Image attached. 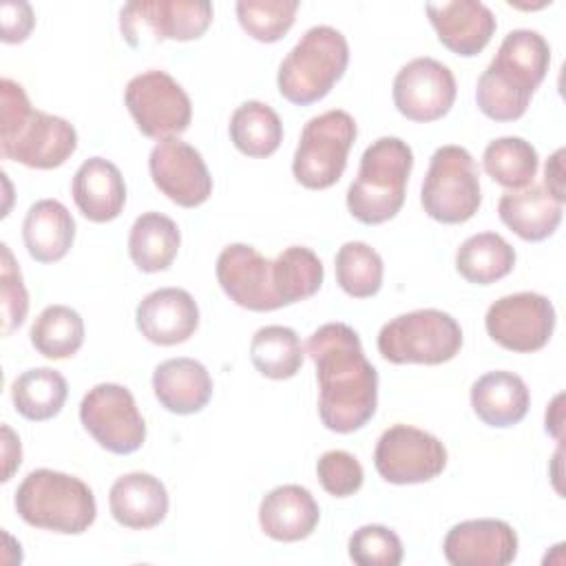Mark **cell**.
Wrapping results in <instances>:
<instances>
[{
  "instance_id": "cell-1",
  "label": "cell",
  "mask_w": 566,
  "mask_h": 566,
  "mask_svg": "<svg viewBox=\"0 0 566 566\" xmlns=\"http://www.w3.org/2000/svg\"><path fill=\"white\" fill-rule=\"evenodd\" d=\"M316 365L318 418L325 429L354 433L378 407V371L367 360L358 334L345 323H325L307 340Z\"/></svg>"
},
{
  "instance_id": "cell-2",
  "label": "cell",
  "mask_w": 566,
  "mask_h": 566,
  "mask_svg": "<svg viewBox=\"0 0 566 566\" xmlns=\"http://www.w3.org/2000/svg\"><path fill=\"white\" fill-rule=\"evenodd\" d=\"M551 64V46L537 31L515 29L506 33L495 57L478 77V108L495 122L520 119L544 82Z\"/></svg>"
},
{
  "instance_id": "cell-3",
  "label": "cell",
  "mask_w": 566,
  "mask_h": 566,
  "mask_svg": "<svg viewBox=\"0 0 566 566\" xmlns=\"http://www.w3.org/2000/svg\"><path fill=\"white\" fill-rule=\"evenodd\" d=\"M0 150L4 159L38 170L62 166L77 148V133L64 117L31 106L24 88L0 80Z\"/></svg>"
},
{
  "instance_id": "cell-4",
  "label": "cell",
  "mask_w": 566,
  "mask_h": 566,
  "mask_svg": "<svg viewBox=\"0 0 566 566\" xmlns=\"http://www.w3.org/2000/svg\"><path fill=\"white\" fill-rule=\"evenodd\" d=\"M413 168V153L400 137H378L371 142L358 166L356 179L347 188V210L367 226L394 219L405 203L407 179Z\"/></svg>"
},
{
  "instance_id": "cell-5",
  "label": "cell",
  "mask_w": 566,
  "mask_h": 566,
  "mask_svg": "<svg viewBox=\"0 0 566 566\" xmlns=\"http://www.w3.org/2000/svg\"><path fill=\"white\" fill-rule=\"evenodd\" d=\"M18 515L35 528L80 535L95 522L97 504L91 486L53 469L31 471L15 491Z\"/></svg>"
},
{
  "instance_id": "cell-6",
  "label": "cell",
  "mask_w": 566,
  "mask_h": 566,
  "mask_svg": "<svg viewBox=\"0 0 566 566\" xmlns=\"http://www.w3.org/2000/svg\"><path fill=\"white\" fill-rule=\"evenodd\" d=\"M347 62L349 46L345 35L327 24L312 27L279 66V93L296 106L314 104L343 77Z\"/></svg>"
},
{
  "instance_id": "cell-7",
  "label": "cell",
  "mask_w": 566,
  "mask_h": 566,
  "mask_svg": "<svg viewBox=\"0 0 566 566\" xmlns=\"http://www.w3.org/2000/svg\"><path fill=\"white\" fill-rule=\"evenodd\" d=\"M460 323L433 307L413 310L385 323L378 332V352L394 365H440L462 349Z\"/></svg>"
},
{
  "instance_id": "cell-8",
  "label": "cell",
  "mask_w": 566,
  "mask_h": 566,
  "mask_svg": "<svg viewBox=\"0 0 566 566\" xmlns=\"http://www.w3.org/2000/svg\"><path fill=\"white\" fill-rule=\"evenodd\" d=\"M420 203L440 223H464L478 212L482 203L480 170L467 148L449 144L431 155Z\"/></svg>"
},
{
  "instance_id": "cell-9",
  "label": "cell",
  "mask_w": 566,
  "mask_h": 566,
  "mask_svg": "<svg viewBox=\"0 0 566 566\" xmlns=\"http://www.w3.org/2000/svg\"><path fill=\"white\" fill-rule=\"evenodd\" d=\"M356 142V122L347 111H325L312 117L303 130L292 159L294 179L310 190L334 186L347 166Z\"/></svg>"
},
{
  "instance_id": "cell-10",
  "label": "cell",
  "mask_w": 566,
  "mask_h": 566,
  "mask_svg": "<svg viewBox=\"0 0 566 566\" xmlns=\"http://www.w3.org/2000/svg\"><path fill=\"white\" fill-rule=\"evenodd\" d=\"M212 15L206 0H133L119 9V29L133 49L144 46L146 38L188 42L208 31Z\"/></svg>"
},
{
  "instance_id": "cell-11",
  "label": "cell",
  "mask_w": 566,
  "mask_h": 566,
  "mask_svg": "<svg viewBox=\"0 0 566 566\" xmlns=\"http://www.w3.org/2000/svg\"><path fill=\"white\" fill-rule=\"evenodd\" d=\"M124 102L142 135L157 142L181 135L192 119L188 93L172 75L159 69L135 75L126 84Z\"/></svg>"
},
{
  "instance_id": "cell-12",
  "label": "cell",
  "mask_w": 566,
  "mask_h": 566,
  "mask_svg": "<svg viewBox=\"0 0 566 566\" xmlns=\"http://www.w3.org/2000/svg\"><path fill=\"white\" fill-rule=\"evenodd\" d=\"M80 420L93 440L115 453H135L146 440V422L133 394L117 382H99L80 402Z\"/></svg>"
},
{
  "instance_id": "cell-13",
  "label": "cell",
  "mask_w": 566,
  "mask_h": 566,
  "mask_svg": "<svg viewBox=\"0 0 566 566\" xmlns=\"http://www.w3.org/2000/svg\"><path fill=\"white\" fill-rule=\"evenodd\" d=\"M374 467L389 484H420L444 471L447 449L429 431L411 424H394L376 442Z\"/></svg>"
},
{
  "instance_id": "cell-14",
  "label": "cell",
  "mask_w": 566,
  "mask_h": 566,
  "mask_svg": "<svg viewBox=\"0 0 566 566\" xmlns=\"http://www.w3.org/2000/svg\"><path fill=\"white\" fill-rule=\"evenodd\" d=\"M555 318V307L544 294L517 292L491 303L484 325L489 336L504 349L531 354L551 340Z\"/></svg>"
},
{
  "instance_id": "cell-15",
  "label": "cell",
  "mask_w": 566,
  "mask_h": 566,
  "mask_svg": "<svg viewBox=\"0 0 566 566\" xmlns=\"http://www.w3.org/2000/svg\"><path fill=\"white\" fill-rule=\"evenodd\" d=\"M394 104L411 122H436L455 102V77L451 69L433 57L407 62L394 77Z\"/></svg>"
},
{
  "instance_id": "cell-16",
  "label": "cell",
  "mask_w": 566,
  "mask_h": 566,
  "mask_svg": "<svg viewBox=\"0 0 566 566\" xmlns=\"http://www.w3.org/2000/svg\"><path fill=\"white\" fill-rule=\"evenodd\" d=\"M148 170L153 184L181 208H197L212 195V177L201 153L179 137L155 144L148 157Z\"/></svg>"
},
{
  "instance_id": "cell-17",
  "label": "cell",
  "mask_w": 566,
  "mask_h": 566,
  "mask_svg": "<svg viewBox=\"0 0 566 566\" xmlns=\"http://www.w3.org/2000/svg\"><path fill=\"white\" fill-rule=\"evenodd\" d=\"M217 281L226 296L250 312L283 307L272 283V261L248 243H230L217 259Z\"/></svg>"
},
{
  "instance_id": "cell-18",
  "label": "cell",
  "mask_w": 566,
  "mask_h": 566,
  "mask_svg": "<svg viewBox=\"0 0 566 566\" xmlns=\"http://www.w3.org/2000/svg\"><path fill=\"white\" fill-rule=\"evenodd\" d=\"M442 553L451 566H506L517 557V535L504 520H467L447 533Z\"/></svg>"
},
{
  "instance_id": "cell-19",
  "label": "cell",
  "mask_w": 566,
  "mask_h": 566,
  "mask_svg": "<svg viewBox=\"0 0 566 566\" xmlns=\"http://www.w3.org/2000/svg\"><path fill=\"white\" fill-rule=\"evenodd\" d=\"M142 336L155 345H179L199 327V307L181 287H159L146 294L135 312Z\"/></svg>"
},
{
  "instance_id": "cell-20",
  "label": "cell",
  "mask_w": 566,
  "mask_h": 566,
  "mask_svg": "<svg viewBox=\"0 0 566 566\" xmlns=\"http://www.w3.org/2000/svg\"><path fill=\"white\" fill-rule=\"evenodd\" d=\"M438 40L455 55L473 57L493 38L497 22L493 11L478 0H451L424 7Z\"/></svg>"
},
{
  "instance_id": "cell-21",
  "label": "cell",
  "mask_w": 566,
  "mask_h": 566,
  "mask_svg": "<svg viewBox=\"0 0 566 566\" xmlns=\"http://www.w3.org/2000/svg\"><path fill=\"white\" fill-rule=\"evenodd\" d=\"M71 195L77 210L93 223H106L122 214L126 184L119 168L104 157H88L73 175Z\"/></svg>"
},
{
  "instance_id": "cell-22",
  "label": "cell",
  "mask_w": 566,
  "mask_h": 566,
  "mask_svg": "<svg viewBox=\"0 0 566 566\" xmlns=\"http://www.w3.org/2000/svg\"><path fill=\"white\" fill-rule=\"evenodd\" d=\"M321 509L314 495L301 484L272 489L259 504V524L276 542H301L314 533Z\"/></svg>"
},
{
  "instance_id": "cell-23",
  "label": "cell",
  "mask_w": 566,
  "mask_h": 566,
  "mask_svg": "<svg viewBox=\"0 0 566 566\" xmlns=\"http://www.w3.org/2000/svg\"><path fill=\"white\" fill-rule=\"evenodd\" d=\"M108 506L117 524L135 531L153 528L168 513V491L159 478L133 471L113 482Z\"/></svg>"
},
{
  "instance_id": "cell-24",
  "label": "cell",
  "mask_w": 566,
  "mask_h": 566,
  "mask_svg": "<svg viewBox=\"0 0 566 566\" xmlns=\"http://www.w3.org/2000/svg\"><path fill=\"white\" fill-rule=\"evenodd\" d=\"M153 391L166 411L190 416L210 402L212 378L195 358H168L153 371Z\"/></svg>"
},
{
  "instance_id": "cell-25",
  "label": "cell",
  "mask_w": 566,
  "mask_h": 566,
  "mask_svg": "<svg viewBox=\"0 0 566 566\" xmlns=\"http://www.w3.org/2000/svg\"><path fill=\"white\" fill-rule=\"evenodd\" d=\"M497 214L520 239L537 243L559 228L564 210L544 186L531 184L522 190L504 192L497 201Z\"/></svg>"
},
{
  "instance_id": "cell-26",
  "label": "cell",
  "mask_w": 566,
  "mask_h": 566,
  "mask_svg": "<svg viewBox=\"0 0 566 566\" xmlns=\"http://www.w3.org/2000/svg\"><path fill=\"white\" fill-rule=\"evenodd\" d=\"M471 407L484 424L504 429L524 420L531 407V394L517 374L495 369L473 382Z\"/></svg>"
},
{
  "instance_id": "cell-27",
  "label": "cell",
  "mask_w": 566,
  "mask_h": 566,
  "mask_svg": "<svg viewBox=\"0 0 566 566\" xmlns=\"http://www.w3.org/2000/svg\"><path fill=\"white\" fill-rule=\"evenodd\" d=\"M22 241L38 263L64 259L75 241V219L57 199L35 201L22 223Z\"/></svg>"
},
{
  "instance_id": "cell-28",
  "label": "cell",
  "mask_w": 566,
  "mask_h": 566,
  "mask_svg": "<svg viewBox=\"0 0 566 566\" xmlns=\"http://www.w3.org/2000/svg\"><path fill=\"white\" fill-rule=\"evenodd\" d=\"M181 232L177 223L161 212H144L135 219L128 234V254L142 272H161L170 268L179 252Z\"/></svg>"
},
{
  "instance_id": "cell-29",
  "label": "cell",
  "mask_w": 566,
  "mask_h": 566,
  "mask_svg": "<svg viewBox=\"0 0 566 566\" xmlns=\"http://www.w3.org/2000/svg\"><path fill=\"white\" fill-rule=\"evenodd\" d=\"M513 265V245L495 232L473 234L464 239L455 252V268L460 276L473 285H491L504 279Z\"/></svg>"
},
{
  "instance_id": "cell-30",
  "label": "cell",
  "mask_w": 566,
  "mask_h": 566,
  "mask_svg": "<svg viewBox=\"0 0 566 566\" xmlns=\"http://www.w3.org/2000/svg\"><path fill=\"white\" fill-rule=\"evenodd\" d=\"M69 387L64 376L51 367H33L22 371L11 385L15 411L33 422L57 416L66 402Z\"/></svg>"
},
{
  "instance_id": "cell-31",
  "label": "cell",
  "mask_w": 566,
  "mask_h": 566,
  "mask_svg": "<svg viewBox=\"0 0 566 566\" xmlns=\"http://www.w3.org/2000/svg\"><path fill=\"white\" fill-rule=\"evenodd\" d=\"M230 139L248 157H270L283 142L281 117L265 102H243L230 117Z\"/></svg>"
},
{
  "instance_id": "cell-32",
  "label": "cell",
  "mask_w": 566,
  "mask_h": 566,
  "mask_svg": "<svg viewBox=\"0 0 566 566\" xmlns=\"http://www.w3.org/2000/svg\"><path fill=\"white\" fill-rule=\"evenodd\" d=\"M303 345L292 327L265 325L250 340V360L254 369L272 380L296 376L303 365Z\"/></svg>"
},
{
  "instance_id": "cell-33",
  "label": "cell",
  "mask_w": 566,
  "mask_h": 566,
  "mask_svg": "<svg viewBox=\"0 0 566 566\" xmlns=\"http://www.w3.org/2000/svg\"><path fill=\"white\" fill-rule=\"evenodd\" d=\"M323 276L321 259L305 245H290L272 261V283L281 305L314 296L323 285Z\"/></svg>"
},
{
  "instance_id": "cell-34",
  "label": "cell",
  "mask_w": 566,
  "mask_h": 566,
  "mask_svg": "<svg viewBox=\"0 0 566 566\" xmlns=\"http://www.w3.org/2000/svg\"><path fill=\"white\" fill-rule=\"evenodd\" d=\"M482 166L500 186L522 190L533 184L539 168V157L537 150L522 137H497L484 148Z\"/></svg>"
},
{
  "instance_id": "cell-35",
  "label": "cell",
  "mask_w": 566,
  "mask_h": 566,
  "mask_svg": "<svg viewBox=\"0 0 566 566\" xmlns=\"http://www.w3.org/2000/svg\"><path fill=\"white\" fill-rule=\"evenodd\" d=\"M84 343V321L69 305L44 307L31 325V345L51 360L77 354Z\"/></svg>"
},
{
  "instance_id": "cell-36",
  "label": "cell",
  "mask_w": 566,
  "mask_h": 566,
  "mask_svg": "<svg viewBox=\"0 0 566 566\" xmlns=\"http://www.w3.org/2000/svg\"><path fill=\"white\" fill-rule=\"evenodd\" d=\"M334 272L336 283L345 294L352 298H369L378 294L382 285L385 268L380 254L371 245L363 241H347L334 256Z\"/></svg>"
},
{
  "instance_id": "cell-37",
  "label": "cell",
  "mask_w": 566,
  "mask_h": 566,
  "mask_svg": "<svg viewBox=\"0 0 566 566\" xmlns=\"http://www.w3.org/2000/svg\"><path fill=\"white\" fill-rule=\"evenodd\" d=\"M298 0H239L241 29L259 42H279L294 24Z\"/></svg>"
},
{
  "instance_id": "cell-38",
  "label": "cell",
  "mask_w": 566,
  "mask_h": 566,
  "mask_svg": "<svg viewBox=\"0 0 566 566\" xmlns=\"http://www.w3.org/2000/svg\"><path fill=\"white\" fill-rule=\"evenodd\" d=\"M349 559L358 566H398L402 542L382 524H365L349 537Z\"/></svg>"
},
{
  "instance_id": "cell-39",
  "label": "cell",
  "mask_w": 566,
  "mask_h": 566,
  "mask_svg": "<svg viewBox=\"0 0 566 566\" xmlns=\"http://www.w3.org/2000/svg\"><path fill=\"white\" fill-rule=\"evenodd\" d=\"M0 305H2V334L9 336L18 329L29 312V294L20 268L7 243L0 245Z\"/></svg>"
},
{
  "instance_id": "cell-40",
  "label": "cell",
  "mask_w": 566,
  "mask_h": 566,
  "mask_svg": "<svg viewBox=\"0 0 566 566\" xmlns=\"http://www.w3.org/2000/svg\"><path fill=\"white\" fill-rule=\"evenodd\" d=\"M316 475L321 486L334 497L354 495L365 480L360 462L340 449L325 451L316 462Z\"/></svg>"
},
{
  "instance_id": "cell-41",
  "label": "cell",
  "mask_w": 566,
  "mask_h": 566,
  "mask_svg": "<svg viewBox=\"0 0 566 566\" xmlns=\"http://www.w3.org/2000/svg\"><path fill=\"white\" fill-rule=\"evenodd\" d=\"M0 22H2V42L15 44L24 42L35 24L33 9L29 2H2L0 7Z\"/></svg>"
},
{
  "instance_id": "cell-42",
  "label": "cell",
  "mask_w": 566,
  "mask_h": 566,
  "mask_svg": "<svg viewBox=\"0 0 566 566\" xmlns=\"http://www.w3.org/2000/svg\"><path fill=\"white\" fill-rule=\"evenodd\" d=\"M544 175H546V190L551 192V197L559 203L566 201V190H564V148H557L551 159L546 161V168H544Z\"/></svg>"
},
{
  "instance_id": "cell-43",
  "label": "cell",
  "mask_w": 566,
  "mask_h": 566,
  "mask_svg": "<svg viewBox=\"0 0 566 566\" xmlns=\"http://www.w3.org/2000/svg\"><path fill=\"white\" fill-rule=\"evenodd\" d=\"M2 453H4V471H2V482H7L11 478V473L20 467L22 462V449H20V440L18 436L11 431V427L2 424Z\"/></svg>"
},
{
  "instance_id": "cell-44",
  "label": "cell",
  "mask_w": 566,
  "mask_h": 566,
  "mask_svg": "<svg viewBox=\"0 0 566 566\" xmlns=\"http://www.w3.org/2000/svg\"><path fill=\"white\" fill-rule=\"evenodd\" d=\"M562 394H557L555 396V400L551 402V407L546 409V431L551 433V436H555L557 440L562 438Z\"/></svg>"
}]
</instances>
